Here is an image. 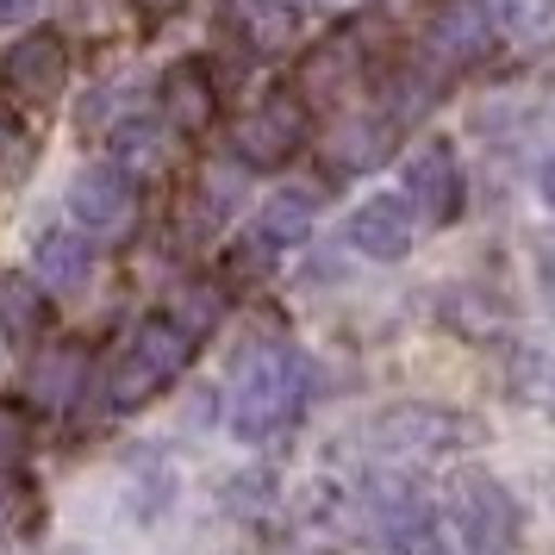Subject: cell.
Here are the masks:
<instances>
[{
  "label": "cell",
  "mask_w": 555,
  "mask_h": 555,
  "mask_svg": "<svg viewBox=\"0 0 555 555\" xmlns=\"http://www.w3.org/2000/svg\"><path fill=\"white\" fill-rule=\"evenodd\" d=\"M505 387H512V400L518 405L550 412L555 418V350H543V344H518V350L505 356Z\"/></svg>",
  "instance_id": "cell-18"
},
{
  "label": "cell",
  "mask_w": 555,
  "mask_h": 555,
  "mask_svg": "<svg viewBox=\"0 0 555 555\" xmlns=\"http://www.w3.org/2000/svg\"><path fill=\"white\" fill-rule=\"evenodd\" d=\"M81 380H88V356L76 344H63V350H44L31 362V400L38 405H69L81 393Z\"/></svg>",
  "instance_id": "cell-19"
},
{
  "label": "cell",
  "mask_w": 555,
  "mask_h": 555,
  "mask_svg": "<svg viewBox=\"0 0 555 555\" xmlns=\"http://www.w3.org/2000/svg\"><path fill=\"white\" fill-rule=\"evenodd\" d=\"M393 131H400V119H393V113L344 119V126L331 131V169H344V176H362V169H375L380 156L393 151Z\"/></svg>",
  "instance_id": "cell-14"
},
{
  "label": "cell",
  "mask_w": 555,
  "mask_h": 555,
  "mask_svg": "<svg viewBox=\"0 0 555 555\" xmlns=\"http://www.w3.org/2000/svg\"><path fill=\"white\" fill-rule=\"evenodd\" d=\"M493 44H500V31L487 26L480 0H450V7H437V20L425 26L418 63H425L437 81H450V76H462V69H475Z\"/></svg>",
  "instance_id": "cell-9"
},
{
  "label": "cell",
  "mask_w": 555,
  "mask_h": 555,
  "mask_svg": "<svg viewBox=\"0 0 555 555\" xmlns=\"http://www.w3.org/2000/svg\"><path fill=\"white\" fill-rule=\"evenodd\" d=\"M31 455V412L20 400H0V468H20Z\"/></svg>",
  "instance_id": "cell-24"
},
{
  "label": "cell",
  "mask_w": 555,
  "mask_h": 555,
  "mask_svg": "<svg viewBox=\"0 0 555 555\" xmlns=\"http://www.w3.org/2000/svg\"><path fill=\"white\" fill-rule=\"evenodd\" d=\"M306 144V101L300 94H262V101L231 126V156L244 163V169H281V163H294Z\"/></svg>",
  "instance_id": "cell-7"
},
{
  "label": "cell",
  "mask_w": 555,
  "mask_h": 555,
  "mask_svg": "<svg viewBox=\"0 0 555 555\" xmlns=\"http://www.w3.org/2000/svg\"><path fill=\"white\" fill-rule=\"evenodd\" d=\"M163 319H169L188 344H201V337H212V331H219V319H225V294H219V287H206V281L176 287V300H169V312H163Z\"/></svg>",
  "instance_id": "cell-21"
},
{
  "label": "cell",
  "mask_w": 555,
  "mask_h": 555,
  "mask_svg": "<svg viewBox=\"0 0 555 555\" xmlns=\"http://www.w3.org/2000/svg\"><path fill=\"white\" fill-rule=\"evenodd\" d=\"M44 325H51V300L38 294V275L7 269V275H0V337H13V344H38Z\"/></svg>",
  "instance_id": "cell-17"
},
{
  "label": "cell",
  "mask_w": 555,
  "mask_h": 555,
  "mask_svg": "<svg viewBox=\"0 0 555 555\" xmlns=\"http://www.w3.org/2000/svg\"><path fill=\"white\" fill-rule=\"evenodd\" d=\"M369 450L380 462H393V468H412V462H450V455L475 450L480 437V418L475 412H462V405H437V400H400V405H380L375 418H369Z\"/></svg>",
  "instance_id": "cell-3"
},
{
  "label": "cell",
  "mask_w": 555,
  "mask_h": 555,
  "mask_svg": "<svg viewBox=\"0 0 555 555\" xmlns=\"http://www.w3.org/2000/svg\"><path fill=\"white\" fill-rule=\"evenodd\" d=\"M480 13L512 44H537L555 31V0H480Z\"/></svg>",
  "instance_id": "cell-20"
},
{
  "label": "cell",
  "mask_w": 555,
  "mask_h": 555,
  "mask_svg": "<svg viewBox=\"0 0 555 555\" xmlns=\"http://www.w3.org/2000/svg\"><path fill=\"white\" fill-rule=\"evenodd\" d=\"M537 294H543V306L555 312V231L537 244Z\"/></svg>",
  "instance_id": "cell-26"
},
{
  "label": "cell",
  "mask_w": 555,
  "mask_h": 555,
  "mask_svg": "<svg viewBox=\"0 0 555 555\" xmlns=\"http://www.w3.org/2000/svg\"><path fill=\"white\" fill-rule=\"evenodd\" d=\"M31 163H38V144H31V131L0 106V188H20L31 176Z\"/></svg>",
  "instance_id": "cell-22"
},
{
  "label": "cell",
  "mask_w": 555,
  "mask_h": 555,
  "mask_svg": "<svg viewBox=\"0 0 555 555\" xmlns=\"http://www.w3.org/2000/svg\"><path fill=\"white\" fill-rule=\"evenodd\" d=\"M188 356H194V344L169 319H144V325L131 331L126 350L113 356V369H106V400L119 405V412L151 405L163 387H176V375L188 369Z\"/></svg>",
  "instance_id": "cell-5"
},
{
  "label": "cell",
  "mask_w": 555,
  "mask_h": 555,
  "mask_svg": "<svg viewBox=\"0 0 555 555\" xmlns=\"http://www.w3.org/2000/svg\"><path fill=\"white\" fill-rule=\"evenodd\" d=\"M437 512L462 543V555H518V543H525V505L493 468H455L443 480Z\"/></svg>",
  "instance_id": "cell-4"
},
{
  "label": "cell",
  "mask_w": 555,
  "mask_h": 555,
  "mask_svg": "<svg viewBox=\"0 0 555 555\" xmlns=\"http://www.w3.org/2000/svg\"><path fill=\"white\" fill-rule=\"evenodd\" d=\"M362 76H369V44L356 31H331L319 44H306L294 88H300L306 106H344L362 88Z\"/></svg>",
  "instance_id": "cell-10"
},
{
  "label": "cell",
  "mask_w": 555,
  "mask_h": 555,
  "mask_svg": "<svg viewBox=\"0 0 555 555\" xmlns=\"http://www.w3.org/2000/svg\"><path fill=\"white\" fill-rule=\"evenodd\" d=\"M156 144H163V138H156V126H144V119H131V126H119V169H126V163H138V169H144V163H156Z\"/></svg>",
  "instance_id": "cell-25"
},
{
  "label": "cell",
  "mask_w": 555,
  "mask_h": 555,
  "mask_svg": "<svg viewBox=\"0 0 555 555\" xmlns=\"http://www.w3.org/2000/svg\"><path fill=\"white\" fill-rule=\"evenodd\" d=\"M344 244L369 262H405L418 244V212L405 206V194H369L344 225Z\"/></svg>",
  "instance_id": "cell-11"
},
{
  "label": "cell",
  "mask_w": 555,
  "mask_h": 555,
  "mask_svg": "<svg viewBox=\"0 0 555 555\" xmlns=\"http://www.w3.org/2000/svg\"><path fill=\"white\" fill-rule=\"evenodd\" d=\"M312 369L287 337H256L250 350L231 362V430L244 443H275L300 425Z\"/></svg>",
  "instance_id": "cell-1"
},
{
  "label": "cell",
  "mask_w": 555,
  "mask_h": 555,
  "mask_svg": "<svg viewBox=\"0 0 555 555\" xmlns=\"http://www.w3.org/2000/svg\"><path fill=\"white\" fill-rule=\"evenodd\" d=\"M94 275V244L76 237V231H44L38 237V287H51V294H76L88 287Z\"/></svg>",
  "instance_id": "cell-16"
},
{
  "label": "cell",
  "mask_w": 555,
  "mask_h": 555,
  "mask_svg": "<svg viewBox=\"0 0 555 555\" xmlns=\"http://www.w3.org/2000/svg\"><path fill=\"white\" fill-rule=\"evenodd\" d=\"M537 201L555 212V156H543V163H537Z\"/></svg>",
  "instance_id": "cell-27"
},
{
  "label": "cell",
  "mask_w": 555,
  "mask_h": 555,
  "mask_svg": "<svg viewBox=\"0 0 555 555\" xmlns=\"http://www.w3.org/2000/svg\"><path fill=\"white\" fill-rule=\"evenodd\" d=\"M400 194H405V206L418 212V225H450V219H462L468 176H462V156H455L450 138H425V144L405 151Z\"/></svg>",
  "instance_id": "cell-6"
},
{
  "label": "cell",
  "mask_w": 555,
  "mask_h": 555,
  "mask_svg": "<svg viewBox=\"0 0 555 555\" xmlns=\"http://www.w3.org/2000/svg\"><path fill=\"white\" fill-rule=\"evenodd\" d=\"M350 518H356V530L387 555H437V525H443V512H437V500H430L412 475H400V468H380V475L362 480L350 493Z\"/></svg>",
  "instance_id": "cell-2"
},
{
  "label": "cell",
  "mask_w": 555,
  "mask_h": 555,
  "mask_svg": "<svg viewBox=\"0 0 555 555\" xmlns=\"http://www.w3.org/2000/svg\"><path fill=\"white\" fill-rule=\"evenodd\" d=\"M69 88V44L56 31H26L13 51L0 56V94L13 106H56V94Z\"/></svg>",
  "instance_id": "cell-8"
},
{
  "label": "cell",
  "mask_w": 555,
  "mask_h": 555,
  "mask_svg": "<svg viewBox=\"0 0 555 555\" xmlns=\"http://www.w3.org/2000/svg\"><path fill=\"white\" fill-rule=\"evenodd\" d=\"M31 13H38V0H0V26H20Z\"/></svg>",
  "instance_id": "cell-28"
},
{
  "label": "cell",
  "mask_w": 555,
  "mask_h": 555,
  "mask_svg": "<svg viewBox=\"0 0 555 555\" xmlns=\"http://www.w3.org/2000/svg\"><path fill=\"white\" fill-rule=\"evenodd\" d=\"M138 7H151V13H169V7H181V0H138Z\"/></svg>",
  "instance_id": "cell-29"
},
{
  "label": "cell",
  "mask_w": 555,
  "mask_h": 555,
  "mask_svg": "<svg viewBox=\"0 0 555 555\" xmlns=\"http://www.w3.org/2000/svg\"><path fill=\"white\" fill-rule=\"evenodd\" d=\"M244 38H250L256 51H281L294 38V7L287 0H256L250 13H244Z\"/></svg>",
  "instance_id": "cell-23"
},
{
  "label": "cell",
  "mask_w": 555,
  "mask_h": 555,
  "mask_svg": "<svg viewBox=\"0 0 555 555\" xmlns=\"http://www.w3.org/2000/svg\"><path fill=\"white\" fill-rule=\"evenodd\" d=\"M312 219H319V194L312 188H281L256 212V244L262 250H287V244H300L312 231Z\"/></svg>",
  "instance_id": "cell-15"
},
{
  "label": "cell",
  "mask_w": 555,
  "mask_h": 555,
  "mask_svg": "<svg viewBox=\"0 0 555 555\" xmlns=\"http://www.w3.org/2000/svg\"><path fill=\"white\" fill-rule=\"evenodd\" d=\"M156 101H163V119L176 131H188V138H201L206 126H212V113H219V88H212V76H206V63H169L163 69V88H156Z\"/></svg>",
  "instance_id": "cell-13"
},
{
  "label": "cell",
  "mask_w": 555,
  "mask_h": 555,
  "mask_svg": "<svg viewBox=\"0 0 555 555\" xmlns=\"http://www.w3.org/2000/svg\"><path fill=\"white\" fill-rule=\"evenodd\" d=\"M69 212H76L88 231H126L131 212H138V181H131L119 163H88V169L69 181Z\"/></svg>",
  "instance_id": "cell-12"
}]
</instances>
